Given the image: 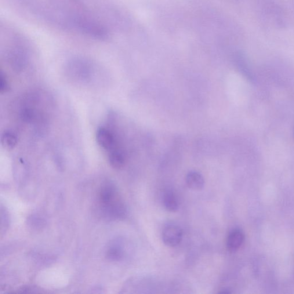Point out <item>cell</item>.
<instances>
[{
  "mask_svg": "<svg viewBox=\"0 0 294 294\" xmlns=\"http://www.w3.org/2000/svg\"><path fill=\"white\" fill-rule=\"evenodd\" d=\"M9 58L14 67L19 69L24 66L25 59L22 53L14 52L10 54Z\"/></svg>",
  "mask_w": 294,
  "mask_h": 294,
  "instance_id": "obj_11",
  "label": "cell"
},
{
  "mask_svg": "<svg viewBox=\"0 0 294 294\" xmlns=\"http://www.w3.org/2000/svg\"><path fill=\"white\" fill-rule=\"evenodd\" d=\"M122 256V249L118 245H112L107 250V257L111 260H120Z\"/></svg>",
  "mask_w": 294,
  "mask_h": 294,
  "instance_id": "obj_10",
  "label": "cell"
},
{
  "mask_svg": "<svg viewBox=\"0 0 294 294\" xmlns=\"http://www.w3.org/2000/svg\"><path fill=\"white\" fill-rule=\"evenodd\" d=\"M0 91L1 93H6L8 92L9 89L8 80H7L5 75L1 72V78H0Z\"/></svg>",
  "mask_w": 294,
  "mask_h": 294,
  "instance_id": "obj_12",
  "label": "cell"
},
{
  "mask_svg": "<svg viewBox=\"0 0 294 294\" xmlns=\"http://www.w3.org/2000/svg\"><path fill=\"white\" fill-rule=\"evenodd\" d=\"M78 25L83 32L97 38L102 39L106 37L107 32L105 29L99 24L86 19H79Z\"/></svg>",
  "mask_w": 294,
  "mask_h": 294,
  "instance_id": "obj_4",
  "label": "cell"
},
{
  "mask_svg": "<svg viewBox=\"0 0 294 294\" xmlns=\"http://www.w3.org/2000/svg\"><path fill=\"white\" fill-rule=\"evenodd\" d=\"M96 139L99 146L104 150L110 152L118 147L114 133L110 129L100 128L97 130Z\"/></svg>",
  "mask_w": 294,
  "mask_h": 294,
  "instance_id": "obj_3",
  "label": "cell"
},
{
  "mask_svg": "<svg viewBox=\"0 0 294 294\" xmlns=\"http://www.w3.org/2000/svg\"><path fill=\"white\" fill-rule=\"evenodd\" d=\"M183 237V231L181 229L175 224H169L163 229L162 239L163 242L167 246L174 247L178 245Z\"/></svg>",
  "mask_w": 294,
  "mask_h": 294,
  "instance_id": "obj_2",
  "label": "cell"
},
{
  "mask_svg": "<svg viewBox=\"0 0 294 294\" xmlns=\"http://www.w3.org/2000/svg\"><path fill=\"white\" fill-rule=\"evenodd\" d=\"M244 240V235L241 231L234 230L229 234L227 240V247L229 251L234 252L241 247Z\"/></svg>",
  "mask_w": 294,
  "mask_h": 294,
  "instance_id": "obj_5",
  "label": "cell"
},
{
  "mask_svg": "<svg viewBox=\"0 0 294 294\" xmlns=\"http://www.w3.org/2000/svg\"><path fill=\"white\" fill-rule=\"evenodd\" d=\"M163 204L169 212H176L179 208V201L176 195L172 190H168L163 195Z\"/></svg>",
  "mask_w": 294,
  "mask_h": 294,
  "instance_id": "obj_8",
  "label": "cell"
},
{
  "mask_svg": "<svg viewBox=\"0 0 294 294\" xmlns=\"http://www.w3.org/2000/svg\"><path fill=\"white\" fill-rule=\"evenodd\" d=\"M186 183L191 190H200L205 186V179L201 174L192 171L186 175Z\"/></svg>",
  "mask_w": 294,
  "mask_h": 294,
  "instance_id": "obj_7",
  "label": "cell"
},
{
  "mask_svg": "<svg viewBox=\"0 0 294 294\" xmlns=\"http://www.w3.org/2000/svg\"><path fill=\"white\" fill-rule=\"evenodd\" d=\"M108 160L112 168L115 169H121L124 166L125 163V156L119 147L108 152Z\"/></svg>",
  "mask_w": 294,
  "mask_h": 294,
  "instance_id": "obj_6",
  "label": "cell"
},
{
  "mask_svg": "<svg viewBox=\"0 0 294 294\" xmlns=\"http://www.w3.org/2000/svg\"><path fill=\"white\" fill-rule=\"evenodd\" d=\"M18 142L17 137L15 133L10 130H7L2 134L1 144L6 150H13Z\"/></svg>",
  "mask_w": 294,
  "mask_h": 294,
  "instance_id": "obj_9",
  "label": "cell"
},
{
  "mask_svg": "<svg viewBox=\"0 0 294 294\" xmlns=\"http://www.w3.org/2000/svg\"><path fill=\"white\" fill-rule=\"evenodd\" d=\"M99 197L101 210L105 216L112 219H121L125 216L126 207L114 184H104Z\"/></svg>",
  "mask_w": 294,
  "mask_h": 294,
  "instance_id": "obj_1",
  "label": "cell"
}]
</instances>
